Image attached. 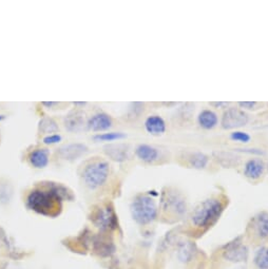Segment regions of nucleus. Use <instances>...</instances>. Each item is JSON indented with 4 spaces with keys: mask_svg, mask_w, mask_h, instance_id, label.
<instances>
[{
    "mask_svg": "<svg viewBox=\"0 0 268 269\" xmlns=\"http://www.w3.org/2000/svg\"><path fill=\"white\" fill-rule=\"evenodd\" d=\"M235 151H239V152H243V153H248V155H256V156H265L266 152L262 149H257V148H238L235 149Z\"/></svg>",
    "mask_w": 268,
    "mask_h": 269,
    "instance_id": "30",
    "label": "nucleus"
},
{
    "mask_svg": "<svg viewBox=\"0 0 268 269\" xmlns=\"http://www.w3.org/2000/svg\"><path fill=\"white\" fill-rule=\"evenodd\" d=\"M229 138H231L233 142L241 143V144H248L251 140V136L249 133L245 131H241V130H235L229 135Z\"/></svg>",
    "mask_w": 268,
    "mask_h": 269,
    "instance_id": "27",
    "label": "nucleus"
},
{
    "mask_svg": "<svg viewBox=\"0 0 268 269\" xmlns=\"http://www.w3.org/2000/svg\"><path fill=\"white\" fill-rule=\"evenodd\" d=\"M249 228H251L252 235L261 241H268V212L262 211L254 215Z\"/></svg>",
    "mask_w": 268,
    "mask_h": 269,
    "instance_id": "9",
    "label": "nucleus"
},
{
    "mask_svg": "<svg viewBox=\"0 0 268 269\" xmlns=\"http://www.w3.org/2000/svg\"><path fill=\"white\" fill-rule=\"evenodd\" d=\"M130 211L132 219L142 226L153 223L159 216V207L155 199L144 194L134 197L130 205Z\"/></svg>",
    "mask_w": 268,
    "mask_h": 269,
    "instance_id": "3",
    "label": "nucleus"
},
{
    "mask_svg": "<svg viewBox=\"0 0 268 269\" xmlns=\"http://www.w3.org/2000/svg\"><path fill=\"white\" fill-rule=\"evenodd\" d=\"M226 207L220 197H211L201 202L190 214V222L196 229L207 230L219 221Z\"/></svg>",
    "mask_w": 268,
    "mask_h": 269,
    "instance_id": "2",
    "label": "nucleus"
},
{
    "mask_svg": "<svg viewBox=\"0 0 268 269\" xmlns=\"http://www.w3.org/2000/svg\"><path fill=\"white\" fill-rule=\"evenodd\" d=\"M266 171V164L261 159H250L243 167V174L250 181H258Z\"/></svg>",
    "mask_w": 268,
    "mask_h": 269,
    "instance_id": "11",
    "label": "nucleus"
},
{
    "mask_svg": "<svg viewBox=\"0 0 268 269\" xmlns=\"http://www.w3.org/2000/svg\"><path fill=\"white\" fill-rule=\"evenodd\" d=\"M110 174V165L104 160H93L89 162L82 172L85 185L91 190H95L107 182Z\"/></svg>",
    "mask_w": 268,
    "mask_h": 269,
    "instance_id": "4",
    "label": "nucleus"
},
{
    "mask_svg": "<svg viewBox=\"0 0 268 269\" xmlns=\"http://www.w3.org/2000/svg\"><path fill=\"white\" fill-rule=\"evenodd\" d=\"M74 105H75V106H86V105H87V102H80V101H76V102H74Z\"/></svg>",
    "mask_w": 268,
    "mask_h": 269,
    "instance_id": "33",
    "label": "nucleus"
},
{
    "mask_svg": "<svg viewBox=\"0 0 268 269\" xmlns=\"http://www.w3.org/2000/svg\"><path fill=\"white\" fill-rule=\"evenodd\" d=\"M213 157L219 164H221L225 168H233L238 166L241 162V158L236 156L233 152L225 151H215L213 152Z\"/></svg>",
    "mask_w": 268,
    "mask_h": 269,
    "instance_id": "19",
    "label": "nucleus"
},
{
    "mask_svg": "<svg viewBox=\"0 0 268 269\" xmlns=\"http://www.w3.org/2000/svg\"><path fill=\"white\" fill-rule=\"evenodd\" d=\"M61 139H62L61 135L55 133V134H50V135L45 136L43 142L46 145H54V144H58L59 142H61Z\"/></svg>",
    "mask_w": 268,
    "mask_h": 269,
    "instance_id": "28",
    "label": "nucleus"
},
{
    "mask_svg": "<svg viewBox=\"0 0 268 269\" xmlns=\"http://www.w3.org/2000/svg\"><path fill=\"white\" fill-rule=\"evenodd\" d=\"M72 191L59 183L44 182L41 187L31 190L27 197V206L36 213L56 216L61 210L63 200H73Z\"/></svg>",
    "mask_w": 268,
    "mask_h": 269,
    "instance_id": "1",
    "label": "nucleus"
},
{
    "mask_svg": "<svg viewBox=\"0 0 268 269\" xmlns=\"http://www.w3.org/2000/svg\"><path fill=\"white\" fill-rule=\"evenodd\" d=\"M85 125L84 114L80 111H72L65 118V127L70 132H78Z\"/></svg>",
    "mask_w": 268,
    "mask_h": 269,
    "instance_id": "18",
    "label": "nucleus"
},
{
    "mask_svg": "<svg viewBox=\"0 0 268 269\" xmlns=\"http://www.w3.org/2000/svg\"><path fill=\"white\" fill-rule=\"evenodd\" d=\"M13 197V187L8 182H0V204L10 203Z\"/></svg>",
    "mask_w": 268,
    "mask_h": 269,
    "instance_id": "26",
    "label": "nucleus"
},
{
    "mask_svg": "<svg viewBox=\"0 0 268 269\" xmlns=\"http://www.w3.org/2000/svg\"><path fill=\"white\" fill-rule=\"evenodd\" d=\"M94 249L101 257H110L116 252V246L113 242L105 237H98L94 241Z\"/></svg>",
    "mask_w": 268,
    "mask_h": 269,
    "instance_id": "21",
    "label": "nucleus"
},
{
    "mask_svg": "<svg viewBox=\"0 0 268 269\" xmlns=\"http://www.w3.org/2000/svg\"><path fill=\"white\" fill-rule=\"evenodd\" d=\"M104 149L106 155L116 162H124L128 159V147L126 145H107Z\"/></svg>",
    "mask_w": 268,
    "mask_h": 269,
    "instance_id": "20",
    "label": "nucleus"
},
{
    "mask_svg": "<svg viewBox=\"0 0 268 269\" xmlns=\"http://www.w3.org/2000/svg\"><path fill=\"white\" fill-rule=\"evenodd\" d=\"M127 135L123 132H107V133H97L93 136V139L96 142H106L111 143L116 142V140H121L126 138Z\"/></svg>",
    "mask_w": 268,
    "mask_h": 269,
    "instance_id": "25",
    "label": "nucleus"
},
{
    "mask_svg": "<svg viewBox=\"0 0 268 269\" xmlns=\"http://www.w3.org/2000/svg\"><path fill=\"white\" fill-rule=\"evenodd\" d=\"M248 247L242 241V237H238L228 242L223 247V258L229 262L240 263L248 259Z\"/></svg>",
    "mask_w": 268,
    "mask_h": 269,
    "instance_id": "8",
    "label": "nucleus"
},
{
    "mask_svg": "<svg viewBox=\"0 0 268 269\" xmlns=\"http://www.w3.org/2000/svg\"><path fill=\"white\" fill-rule=\"evenodd\" d=\"M162 210L176 219H183L187 214L188 205L182 192L172 188H166L161 199Z\"/></svg>",
    "mask_w": 268,
    "mask_h": 269,
    "instance_id": "5",
    "label": "nucleus"
},
{
    "mask_svg": "<svg viewBox=\"0 0 268 269\" xmlns=\"http://www.w3.org/2000/svg\"><path fill=\"white\" fill-rule=\"evenodd\" d=\"M144 126L147 133L152 136H162L165 134L166 130H167V125H166L165 120L157 114L148 117L145 121Z\"/></svg>",
    "mask_w": 268,
    "mask_h": 269,
    "instance_id": "13",
    "label": "nucleus"
},
{
    "mask_svg": "<svg viewBox=\"0 0 268 269\" xmlns=\"http://www.w3.org/2000/svg\"><path fill=\"white\" fill-rule=\"evenodd\" d=\"M135 156L146 164H153L160 159V150L147 144H140L135 148Z\"/></svg>",
    "mask_w": 268,
    "mask_h": 269,
    "instance_id": "15",
    "label": "nucleus"
},
{
    "mask_svg": "<svg viewBox=\"0 0 268 269\" xmlns=\"http://www.w3.org/2000/svg\"><path fill=\"white\" fill-rule=\"evenodd\" d=\"M266 170H267V172H268V163L266 164Z\"/></svg>",
    "mask_w": 268,
    "mask_h": 269,
    "instance_id": "35",
    "label": "nucleus"
},
{
    "mask_svg": "<svg viewBox=\"0 0 268 269\" xmlns=\"http://www.w3.org/2000/svg\"><path fill=\"white\" fill-rule=\"evenodd\" d=\"M92 222L101 232H112L119 227L118 215L110 205L98 207L92 214Z\"/></svg>",
    "mask_w": 268,
    "mask_h": 269,
    "instance_id": "6",
    "label": "nucleus"
},
{
    "mask_svg": "<svg viewBox=\"0 0 268 269\" xmlns=\"http://www.w3.org/2000/svg\"><path fill=\"white\" fill-rule=\"evenodd\" d=\"M238 106L242 110H256L259 106V102L257 101H240L238 102Z\"/></svg>",
    "mask_w": 268,
    "mask_h": 269,
    "instance_id": "29",
    "label": "nucleus"
},
{
    "mask_svg": "<svg viewBox=\"0 0 268 269\" xmlns=\"http://www.w3.org/2000/svg\"><path fill=\"white\" fill-rule=\"evenodd\" d=\"M188 165L195 169H205L209 163V157L203 152H193L187 157Z\"/></svg>",
    "mask_w": 268,
    "mask_h": 269,
    "instance_id": "22",
    "label": "nucleus"
},
{
    "mask_svg": "<svg viewBox=\"0 0 268 269\" xmlns=\"http://www.w3.org/2000/svg\"><path fill=\"white\" fill-rule=\"evenodd\" d=\"M113 125L112 118L107 113H96L89 119L87 126L94 132H103L109 130Z\"/></svg>",
    "mask_w": 268,
    "mask_h": 269,
    "instance_id": "12",
    "label": "nucleus"
},
{
    "mask_svg": "<svg viewBox=\"0 0 268 269\" xmlns=\"http://www.w3.org/2000/svg\"><path fill=\"white\" fill-rule=\"evenodd\" d=\"M38 130H40V132L42 134H46V136H47V135H50L51 133L55 134V132H57L59 130V127L54 120L45 118V119L41 120L40 125H38Z\"/></svg>",
    "mask_w": 268,
    "mask_h": 269,
    "instance_id": "24",
    "label": "nucleus"
},
{
    "mask_svg": "<svg viewBox=\"0 0 268 269\" xmlns=\"http://www.w3.org/2000/svg\"><path fill=\"white\" fill-rule=\"evenodd\" d=\"M29 163L36 169L46 168L50 162V153L46 148H38L33 150L29 155Z\"/></svg>",
    "mask_w": 268,
    "mask_h": 269,
    "instance_id": "17",
    "label": "nucleus"
},
{
    "mask_svg": "<svg viewBox=\"0 0 268 269\" xmlns=\"http://www.w3.org/2000/svg\"><path fill=\"white\" fill-rule=\"evenodd\" d=\"M88 151L89 149L86 145L80 143H73L65 145L57 149V155L63 160L74 162L82 158L83 156H85Z\"/></svg>",
    "mask_w": 268,
    "mask_h": 269,
    "instance_id": "10",
    "label": "nucleus"
},
{
    "mask_svg": "<svg viewBox=\"0 0 268 269\" xmlns=\"http://www.w3.org/2000/svg\"><path fill=\"white\" fill-rule=\"evenodd\" d=\"M210 106L214 108H226L229 106V102L226 101H215V102H210Z\"/></svg>",
    "mask_w": 268,
    "mask_h": 269,
    "instance_id": "31",
    "label": "nucleus"
},
{
    "mask_svg": "<svg viewBox=\"0 0 268 269\" xmlns=\"http://www.w3.org/2000/svg\"><path fill=\"white\" fill-rule=\"evenodd\" d=\"M197 253V246L191 241H180L176 246L177 259L182 263L187 264L193 261Z\"/></svg>",
    "mask_w": 268,
    "mask_h": 269,
    "instance_id": "14",
    "label": "nucleus"
},
{
    "mask_svg": "<svg viewBox=\"0 0 268 269\" xmlns=\"http://www.w3.org/2000/svg\"><path fill=\"white\" fill-rule=\"evenodd\" d=\"M198 124L204 130H212L219 125V117L210 109H204L198 115Z\"/></svg>",
    "mask_w": 268,
    "mask_h": 269,
    "instance_id": "16",
    "label": "nucleus"
},
{
    "mask_svg": "<svg viewBox=\"0 0 268 269\" xmlns=\"http://www.w3.org/2000/svg\"><path fill=\"white\" fill-rule=\"evenodd\" d=\"M249 122V115L240 108L231 107L225 109L222 115L221 126L225 130H238L245 127Z\"/></svg>",
    "mask_w": 268,
    "mask_h": 269,
    "instance_id": "7",
    "label": "nucleus"
},
{
    "mask_svg": "<svg viewBox=\"0 0 268 269\" xmlns=\"http://www.w3.org/2000/svg\"><path fill=\"white\" fill-rule=\"evenodd\" d=\"M6 119V117H5V115H3V114H0V122H2V121H4Z\"/></svg>",
    "mask_w": 268,
    "mask_h": 269,
    "instance_id": "34",
    "label": "nucleus"
},
{
    "mask_svg": "<svg viewBox=\"0 0 268 269\" xmlns=\"http://www.w3.org/2000/svg\"><path fill=\"white\" fill-rule=\"evenodd\" d=\"M55 104H56V102H53V101H50V102H47V101H45V102H43V105H44V106H46V107H48V108L53 107Z\"/></svg>",
    "mask_w": 268,
    "mask_h": 269,
    "instance_id": "32",
    "label": "nucleus"
},
{
    "mask_svg": "<svg viewBox=\"0 0 268 269\" xmlns=\"http://www.w3.org/2000/svg\"><path fill=\"white\" fill-rule=\"evenodd\" d=\"M253 264L258 269H268V246H260L254 251Z\"/></svg>",
    "mask_w": 268,
    "mask_h": 269,
    "instance_id": "23",
    "label": "nucleus"
}]
</instances>
